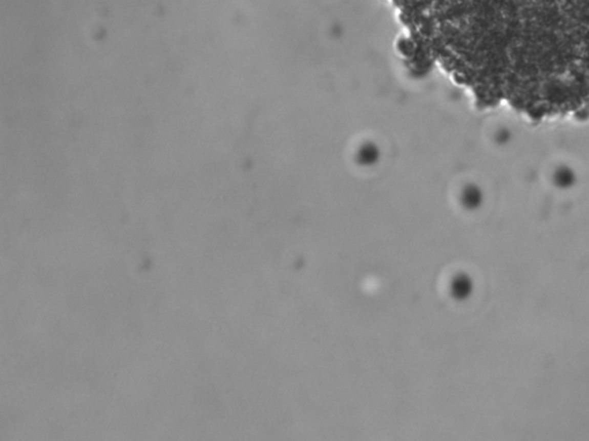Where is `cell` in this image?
Here are the masks:
<instances>
[{
	"label": "cell",
	"mask_w": 589,
	"mask_h": 441,
	"mask_svg": "<svg viewBox=\"0 0 589 441\" xmlns=\"http://www.w3.org/2000/svg\"><path fill=\"white\" fill-rule=\"evenodd\" d=\"M472 289H473V285H472L471 280L469 278H465V276L459 278L456 283V295L458 297H469Z\"/></svg>",
	"instance_id": "1"
}]
</instances>
